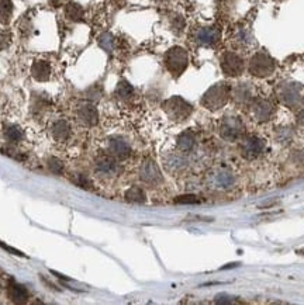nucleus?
<instances>
[{"mask_svg":"<svg viewBox=\"0 0 304 305\" xmlns=\"http://www.w3.org/2000/svg\"><path fill=\"white\" fill-rule=\"evenodd\" d=\"M114 94H116V97H117L118 100L127 102V100H130L134 96V87L127 80H120L117 87H116Z\"/></svg>","mask_w":304,"mask_h":305,"instance_id":"obj_21","label":"nucleus"},{"mask_svg":"<svg viewBox=\"0 0 304 305\" xmlns=\"http://www.w3.org/2000/svg\"><path fill=\"white\" fill-rule=\"evenodd\" d=\"M237 177L228 167H219L209 174V184L217 190H228L234 187Z\"/></svg>","mask_w":304,"mask_h":305,"instance_id":"obj_10","label":"nucleus"},{"mask_svg":"<svg viewBox=\"0 0 304 305\" xmlns=\"http://www.w3.org/2000/svg\"><path fill=\"white\" fill-rule=\"evenodd\" d=\"M4 134H6V138L10 142H18L23 138V131L16 126H8Z\"/></svg>","mask_w":304,"mask_h":305,"instance_id":"obj_25","label":"nucleus"},{"mask_svg":"<svg viewBox=\"0 0 304 305\" xmlns=\"http://www.w3.org/2000/svg\"><path fill=\"white\" fill-rule=\"evenodd\" d=\"M31 76L38 82H47L51 78V65L47 61H35L31 66Z\"/></svg>","mask_w":304,"mask_h":305,"instance_id":"obj_17","label":"nucleus"},{"mask_svg":"<svg viewBox=\"0 0 304 305\" xmlns=\"http://www.w3.org/2000/svg\"><path fill=\"white\" fill-rule=\"evenodd\" d=\"M8 297L11 298V301H14V303H25L30 297V294L24 286L11 282L8 286Z\"/></svg>","mask_w":304,"mask_h":305,"instance_id":"obj_19","label":"nucleus"},{"mask_svg":"<svg viewBox=\"0 0 304 305\" xmlns=\"http://www.w3.org/2000/svg\"><path fill=\"white\" fill-rule=\"evenodd\" d=\"M234 41L235 45L241 48H248L251 45V41H252V35L247 28H238L234 34Z\"/></svg>","mask_w":304,"mask_h":305,"instance_id":"obj_24","label":"nucleus"},{"mask_svg":"<svg viewBox=\"0 0 304 305\" xmlns=\"http://www.w3.org/2000/svg\"><path fill=\"white\" fill-rule=\"evenodd\" d=\"M96 170L97 173H100L103 176H111L116 174L118 170L117 159L113 157L111 155H100L96 159Z\"/></svg>","mask_w":304,"mask_h":305,"instance_id":"obj_16","label":"nucleus"},{"mask_svg":"<svg viewBox=\"0 0 304 305\" xmlns=\"http://www.w3.org/2000/svg\"><path fill=\"white\" fill-rule=\"evenodd\" d=\"M275 106L271 100L264 99V97H255L250 103L251 117L254 118L257 123H266L273 117L275 114Z\"/></svg>","mask_w":304,"mask_h":305,"instance_id":"obj_8","label":"nucleus"},{"mask_svg":"<svg viewBox=\"0 0 304 305\" xmlns=\"http://www.w3.org/2000/svg\"><path fill=\"white\" fill-rule=\"evenodd\" d=\"M99 45H100L104 51L107 52H111L113 51V47H114V39L110 34H103L100 38H99Z\"/></svg>","mask_w":304,"mask_h":305,"instance_id":"obj_29","label":"nucleus"},{"mask_svg":"<svg viewBox=\"0 0 304 305\" xmlns=\"http://www.w3.org/2000/svg\"><path fill=\"white\" fill-rule=\"evenodd\" d=\"M11 14V1L10 0H0V18L7 21Z\"/></svg>","mask_w":304,"mask_h":305,"instance_id":"obj_27","label":"nucleus"},{"mask_svg":"<svg viewBox=\"0 0 304 305\" xmlns=\"http://www.w3.org/2000/svg\"><path fill=\"white\" fill-rule=\"evenodd\" d=\"M47 164H48V169L51 170V172L54 173V174H58V176H61L63 173V163L58 159V157H49L47 160Z\"/></svg>","mask_w":304,"mask_h":305,"instance_id":"obj_26","label":"nucleus"},{"mask_svg":"<svg viewBox=\"0 0 304 305\" xmlns=\"http://www.w3.org/2000/svg\"><path fill=\"white\" fill-rule=\"evenodd\" d=\"M185 28V20L180 16H175L172 18V30L175 32H180Z\"/></svg>","mask_w":304,"mask_h":305,"instance_id":"obj_31","label":"nucleus"},{"mask_svg":"<svg viewBox=\"0 0 304 305\" xmlns=\"http://www.w3.org/2000/svg\"><path fill=\"white\" fill-rule=\"evenodd\" d=\"M275 68H276V65H275L272 56L268 55L266 52H262V51H259V52L254 55L250 59V63H248V71L255 78H268V76H271L275 72Z\"/></svg>","mask_w":304,"mask_h":305,"instance_id":"obj_5","label":"nucleus"},{"mask_svg":"<svg viewBox=\"0 0 304 305\" xmlns=\"http://www.w3.org/2000/svg\"><path fill=\"white\" fill-rule=\"evenodd\" d=\"M175 203L176 204H199L200 200L199 197L195 194H185V196H179L175 198Z\"/></svg>","mask_w":304,"mask_h":305,"instance_id":"obj_30","label":"nucleus"},{"mask_svg":"<svg viewBox=\"0 0 304 305\" xmlns=\"http://www.w3.org/2000/svg\"><path fill=\"white\" fill-rule=\"evenodd\" d=\"M65 16L72 21H82L83 16H85V11H83V7L80 4L72 1V3H68L65 6Z\"/></svg>","mask_w":304,"mask_h":305,"instance_id":"obj_22","label":"nucleus"},{"mask_svg":"<svg viewBox=\"0 0 304 305\" xmlns=\"http://www.w3.org/2000/svg\"><path fill=\"white\" fill-rule=\"evenodd\" d=\"M231 96L237 104L250 106V103L255 99V89L252 86V83L241 82V83H237L234 87H231Z\"/></svg>","mask_w":304,"mask_h":305,"instance_id":"obj_13","label":"nucleus"},{"mask_svg":"<svg viewBox=\"0 0 304 305\" xmlns=\"http://www.w3.org/2000/svg\"><path fill=\"white\" fill-rule=\"evenodd\" d=\"M278 97L289 109H296L304 100V87L296 82L281 83L278 86Z\"/></svg>","mask_w":304,"mask_h":305,"instance_id":"obj_4","label":"nucleus"},{"mask_svg":"<svg viewBox=\"0 0 304 305\" xmlns=\"http://www.w3.org/2000/svg\"><path fill=\"white\" fill-rule=\"evenodd\" d=\"M75 183H76L78 186H80V187H83V188H89V190L92 188V181L87 179L85 174H79L78 179L75 180Z\"/></svg>","mask_w":304,"mask_h":305,"instance_id":"obj_32","label":"nucleus"},{"mask_svg":"<svg viewBox=\"0 0 304 305\" xmlns=\"http://www.w3.org/2000/svg\"><path fill=\"white\" fill-rule=\"evenodd\" d=\"M162 109L166 113V116L175 123L186 121L193 113V106L180 96H172L171 99L165 100L162 103Z\"/></svg>","mask_w":304,"mask_h":305,"instance_id":"obj_2","label":"nucleus"},{"mask_svg":"<svg viewBox=\"0 0 304 305\" xmlns=\"http://www.w3.org/2000/svg\"><path fill=\"white\" fill-rule=\"evenodd\" d=\"M240 155L247 160H255L265 151V141L257 135H245L240 138L238 144Z\"/></svg>","mask_w":304,"mask_h":305,"instance_id":"obj_7","label":"nucleus"},{"mask_svg":"<svg viewBox=\"0 0 304 305\" xmlns=\"http://www.w3.org/2000/svg\"><path fill=\"white\" fill-rule=\"evenodd\" d=\"M140 179L151 184V186H155L158 183L162 181V173L159 170L158 164L155 163V160L152 159H145L140 167Z\"/></svg>","mask_w":304,"mask_h":305,"instance_id":"obj_12","label":"nucleus"},{"mask_svg":"<svg viewBox=\"0 0 304 305\" xmlns=\"http://www.w3.org/2000/svg\"><path fill=\"white\" fill-rule=\"evenodd\" d=\"M244 133H245V126L238 116L228 114L226 117H223L221 124H220V135L223 140L228 142H235L241 138Z\"/></svg>","mask_w":304,"mask_h":305,"instance_id":"obj_6","label":"nucleus"},{"mask_svg":"<svg viewBox=\"0 0 304 305\" xmlns=\"http://www.w3.org/2000/svg\"><path fill=\"white\" fill-rule=\"evenodd\" d=\"M125 200L127 201H130V203H145V200H147V196H145V191L142 190L141 187H138V186H133V187H130L127 191H125Z\"/></svg>","mask_w":304,"mask_h":305,"instance_id":"obj_23","label":"nucleus"},{"mask_svg":"<svg viewBox=\"0 0 304 305\" xmlns=\"http://www.w3.org/2000/svg\"><path fill=\"white\" fill-rule=\"evenodd\" d=\"M220 37L221 34L217 27H200L193 34V41L199 47H214Z\"/></svg>","mask_w":304,"mask_h":305,"instance_id":"obj_11","label":"nucleus"},{"mask_svg":"<svg viewBox=\"0 0 304 305\" xmlns=\"http://www.w3.org/2000/svg\"><path fill=\"white\" fill-rule=\"evenodd\" d=\"M164 63L173 78H179L180 75L186 71L187 65H189L187 51L182 47H172L165 54Z\"/></svg>","mask_w":304,"mask_h":305,"instance_id":"obj_3","label":"nucleus"},{"mask_svg":"<svg viewBox=\"0 0 304 305\" xmlns=\"http://www.w3.org/2000/svg\"><path fill=\"white\" fill-rule=\"evenodd\" d=\"M155 1H161V0H155Z\"/></svg>","mask_w":304,"mask_h":305,"instance_id":"obj_35","label":"nucleus"},{"mask_svg":"<svg viewBox=\"0 0 304 305\" xmlns=\"http://www.w3.org/2000/svg\"><path fill=\"white\" fill-rule=\"evenodd\" d=\"M0 246L4 249V251H7V252H11L13 255H16V256H25L24 253H21L20 251H17V249H14V248H11V246H7V245H4L3 242H0Z\"/></svg>","mask_w":304,"mask_h":305,"instance_id":"obj_33","label":"nucleus"},{"mask_svg":"<svg viewBox=\"0 0 304 305\" xmlns=\"http://www.w3.org/2000/svg\"><path fill=\"white\" fill-rule=\"evenodd\" d=\"M220 65H221L223 73L226 76H228V78H238V76H241L242 72L245 69L244 59H242L240 55L235 54V52H231V51L223 54Z\"/></svg>","mask_w":304,"mask_h":305,"instance_id":"obj_9","label":"nucleus"},{"mask_svg":"<svg viewBox=\"0 0 304 305\" xmlns=\"http://www.w3.org/2000/svg\"><path fill=\"white\" fill-rule=\"evenodd\" d=\"M292 140V131L289 128H278L276 131V141L286 145Z\"/></svg>","mask_w":304,"mask_h":305,"instance_id":"obj_28","label":"nucleus"},{"mask_svg":"<svg viewBox=\"0 0 304 305\" xmlns=\"http://www.w3.org/2000/svg\"><path fill=\"white\" fill-rule=\"evenodd\" d=\"M51 134L54 137L55 141L65 142L70 137V127L65 120H58L55 121L51 127Z\"/></svg>","mask_w":304,"mask_h":305,"instance_id":"obj_18","label":"nucleus"},{"mask_svg":"<svg viewBox=\"0 0 304 305\" xmlns=\"http://www.w3.org/2000/svg\"><path fill=\"white\" fill-rule=\"evenodd\" d=\"M230 97H231V86L226 82H220L213 85L210 89H207V92L203 94L200 103L207 110L216 111L223 109L230 102Z\"/></svg>","mask_w":304,"mask_h":305,"instance_id":"obj_1","label":"nucleus"},{"mask_svg":"<svg viewBox=\"0 0 304 305\" xmlns=\"http://www.w3.org/2000/svg\"><path fill=\"white\" fill-rule=\"evenodd\" d=\"M196 138L195 134L192 131H185L179 135L178 138V149L182 152H190L192 149L195 148Z\"/></svg>","mask_w":304,"mask_h":305,"instance_id":"obj_20","label":"nucleus"},{"mask_svg":"<svg viewBox=\"0 0 304 305\" xmlns=\"http://www.w3.org/2000/svg\"><path fill=\"white\" fill-rule=\"evenodd\" d=\"M107 151L109 155L116 157L118 160H124L131 155V147L121 137H111L107 141Z\"/></svg>","mask_w":304,"mask_h":305,"instance_id":"obj_14","label":"nucleus"},{"mask_svg":"<svg viewBox=\"0 0 304 305\" xmlns=\"http://www.w3.org/2000/svg\"><path fill=\"white\" fill-rule=\"evenodd\" d=\"M79 121L87 127H93L99 121V111L92 103H82L76 110Z\"/></svg>","mask_w":304,"mask_h":305,"instance_id":"obj_15","label":"nucleus"},{"mask_svg":"<svg viewBox=\"0 0 304 305\" xmlns=\"http://www.w3.org/2000/svg\"><path fill=\"white\" fill-rule=\"evenodd\" d=\"M297 123L302 124V126H304V110H302V111L299 113V116H297Z\"/></svg>","mask_w":304,"mask_h":305,"instance_id":"obj_34","label":"nucleus"}]
</instances>
